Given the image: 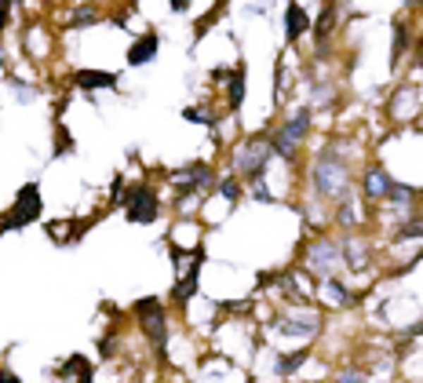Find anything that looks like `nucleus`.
Here are the masks:
<instances>
[{
	"instance_id": "nucleus-23",
	"label": "nucleus",
	"mask_w": 423,
	"mask_h": 383,
	"mask_svg": "<svg viewBox=\"0 0 423 383\" xmlns=\"http://www.w3.org/2000/svg\"><path fill=\"white\" fill-rule=\"evenodd\" d=\"M8 88L15 92V99H18V102H30V99L37 95V88H26V84L18 80V77H8Z\"/></svg>"
},
{
	"instance_id": "nucleus-28",
	"label": "nucleus",
	"mask_w": 423,
	"mask_h": 383,
	"mask_svg": "<svg viewBox=\"0 0 423 383\" xmlns=\"http://www.w3.org/2000/svg\"><path fill=\"white\" fill-rule=\"evenodd\" d=\"M336 383H365V372L362 369H343L340 376H336Z\"/></svg>"
},
{
	"instance_id": "nucleus-11",
	"label": "nucleus",
	"mask_w": 423,
	"mask_h": 383,
	"mask_svg": "<svg viewBox=\"0 0 423 383\" xmlns=\"http://www.w3.org/2000/svg\"><path fill=\"white\" fill-rule=\"evenodd\" d=\"M73 84L84 92H95V88H117V73H106V70H80L73 73Z\"/></svg>"
},
{
	"instance_id": "nucleus-8",
	"label": "nucleus",
	"mask_w": 423,
	"mask_h": 383,
	"mask_svg": "<svg viewBox=\"0 0 423 383\" xmlns=\"http://www.w3.org/2000/svg\"><path fill=\"white\" fill-rule=\"evenodd\" d=\"M172 179H183V183H186V190H204V186L216 183V172H212L208 164L194 161V164H186L183 172H172Z\"/></svg>"
},
{
	"instance_id": "nucleus-10",
	"label": "nucleus",
	"mask_w": 423,
	"mask_h": 383,
	"mask_svg": "<svg viewBox=\"0 0 423 383\" xmlns=\"http://www.w3.org/2000/svg\"><path fill=\"white\" fill-rule=\"evenodd\" d=\"M307 30H310L307 8H300V4H288V8H285V40H288V44H295V40H300Z\"/></svg>"
},
{
	"instance_id": "nucleus-7",
	"label": "nucleus",
	"mask_w": 423,
	"mask_h": 383,
	"mask_svg": "<svg viewBox=\"0 0 423 383\" xmlns=\"http://www.w3.org/2000/svg\"><path fill=\"white\" fill-rule=\"evenodd\" d=\"M343 263V252L336 248L332 241H317L310 252H307V267L314 274H321V278H332V270Z\"/></svg>"
},
{
	"instance_id": "nucleus-5",
	"label": "nucleus",
	"mask_w": 423,
	"mask_h": 383,
	"mask_svg": "<svg viewBox=\"0 0 423 383\" xmlns=\"http://www.w3.org/2000/svg\"><path fill=\"white\" fill-rule=\"evenodd\" d=\"M135 314H139V322H142L146 339H150V344L157 347V354L164 358V344H168V317H164L161 303H157V300H139V303H135Z\"/></svg>"
},
{
	"instance_id": "nucleus-2",
	"label": "nucleus",
	"mask_w": 423,
	"mask_h": 383,
	"mask_svg": "<svg viewBox=\"0 0 423 383\" xmlns=\"http://www.w3.org/2000/svg\"><path fill=\"white\" fill-rule=\"evenodd\" d=\"M307 132H310V106H300L278 132L270 135V150L274 154H281L285 161H295V154H300V142L307 139Z\"/></svg>"
},
{
	"instance_id": "nucleus-27",
	"label": "nucleus",
	"mask_w": 423,
	"mask_h": 383,
	"mask_svg": "<svg viewBox=\"0 0 423 383\" xmlns=\"http://www.w3.org/2000/svg\"><path fill=\"white\" fill-rule=\"evenodd\" d=\"M398 238H423V219H409L398 230Z\"/></svg>"
},
{
	"instance_id": "nucleus-21",
	"label": "nucleus",
	"mask_w": 423,
	"mask_h": 383,
	"mask_svg": "<svg viewBox=\"0 0 423 383\" xmlns=\"http://www.w3.org/2000/svg\"><path fill=\"white\" fill-rule=\"evenodd\" d=\"M409 51V26L405 23H394V55H391V62L398 66L401 62V55Z\"/></svg>"
},
{
	"instance_id": "nucleus-25",
	"label": "nucleus",
	"mask_w": 423,
	"mask_h": 383,
	"mask_svg": "<svg viewBox=\"0 0 423 383\" xmlns=\"http://www.w3.org/2000/svg\"><path fill=\"white\" fill-rule=\"evenodd\" d=\"M219 194H223L230 205H238V197H241V186H238V179H223V183H219Z\"/></svg>"
},
{
	"instance_id": "nucleus-6",
	"label": "nucleus",
	"mask_w": 423,
	"mask_h": 383,
	"mask_svg": "<svg viewBox=\"0 0 423 383\" xmlns=\"http://www.w3.org/2000/svg\"><path fill=\"white\" fill-rule=\"evenodd\" d=\"M157 194L150 186H135L132 194H128V201H124V216H128V223H135V226H146V223H154L157 219Z\"/></svg>"
},
{
	"instance_id": "nucleus-35",
	"label": "nucleus",
	"mask_w": 423,
	"mask_h": 383,
	"mask_svg": "<svg viewBox=\"0 0 423 383\" xmlns=\"http://www.w3.org/2000/svg\"><path fill=\"white\" fill-rule=\"evenodd\" d=\"M419 66H423V48H419Z\"/></svg>"
},
{
	"instance_id": "nucleus-18",
	"label": "nucleus",
	"mask_w": 423,
	"mask_h": 383,
	"mask_svg": "<svg viewBox=\"0 0 423 383\" xmlns=\"http://www.w3.org/2000/svg\"><path fill=\"white\" fill-rule=\"evenodd\" d=\"M387 201H391V205H398V208H405V205H412V201H416V190H412V186H405V183H391V186H387Z\"/></svg>"
},
{
	"instance_id": "nucleus-20",
	"label": "nucleus",
	"mask_w": 423,
	"mask_h": 383,
	"mask_svg": "<svg viewBox=\"0 0 423 383\" xmlns=\"http://www.w3.org/2000/svg\"><path fill=\"white\" fill-rule=\"evenodd\" d=\"M321 292L329 296V300L332 303H340V307H350V300H354V296L340 285V281H336V278H325V285H321Z\"/></svg>"
},
{
	"instance_id": "nucleus-32",
	"label": "nucleus",
	"mask_w": 423,
	"mask_h": 383,
	"mask_svg": "<svg viewBox=\"0 0 423 383\" xmlns=\"http://www.w3.org/2000/svg\"><path fill=\"white\" fill-rule=\"evenodd\" d=\"M110 354H114V336H106L102 339V358H110Z\"/></svg>"
},
{
	"instance_id": "nucleus-30",
	"label": "nucleus",
	"mask_w": 423,
	"mask_h": 383,
	"mask_svg": "<svg viewBox=\"0 0 423 383\" xmlns=\"http://www.w3.org/2000/svg\"><path fill=\"white\" fill-rule=\"evenodd\" d=\"M332 84H317V106H325V102H332Z\"/></svg>"
},
{
	"instance_id": "nucleus-15",
	"label": "nucleus",
	"mask_w": 423,
	"mask_h": 383,
	"mask_svg": "<svg viewBox=\"0 0 423 383\" xmlns=\"http://www.w3.org/2000/svg\"><path fill=\"white\" fill-rule=\"evenodd\" d=\"M343 263H347L350 270H365V267H369V245L347 241V245H343Z\"/></svg>"
},
{
	"instance_id": "nucleus-17",
	"label": "nucleus",
	"mask_w": 423,
	"mask_h": 383,
	"mask_svg": "<svg viewBox=\"0 0 423 383\" xmlns=\"http://www.w3.org/2000/svg\"><path fill=\"white\" fill-rule=\"evenodd\" d=\"M62 376H77V383H92V361L80 358V354H73V358L66 361V369H62Z\"/></svg>"
},
{
	"instance_id": "nucleus-13",
	"label": "nucleus",
	"mask_w": 423,
	"mask_h": 383,
	"mask_svg": "<svg viewBox=\"0 0 423 383\" xmlns=\"http://www.w3.org/2000/svg\"><path fill=\"white\" fill-rule=\"evenodd\" d=\"M201 263H204V252L197 248V252H194V263H190V270H186V278H183V281L176 285V292H172L179 303H186L190 296L197 292V274H201Z\"/></svg>"
},
{
	"instance_id": "nucleus-33",
	"label": "nucleus",
	"mask_w": 423,
	"mask_h": 383,
	"mask_svg": "<svg viewBox=\"0 0 423 383\" xmlns=\"http://www.w3.org/2000/svg\"><path fill=\"white\" fill-rule=\"evenodd\" d=\"M256 201H263V205L270 201V194H266V186H263V183H256Z\"/></svg>"
},
{
	"instance_id": "nucleus-3",
	"label": "nucleus",
	"mask_w": 423,
	"mask_h": 383,
	"mask_svg": "<svg viewBox=\"0 0 423 383\" xmlns=\"http://www.w3.org/2000/svg\"><path fill=\"white\" fill-rule=\"evenodd\" d=\"M270 139H245L238 146V154H234V172L241 179H252V183H259L263 172H266V164H270Z\"/></svg>"
},
{
	"instance_id": "nucleus-14",
	"label": "nucleus",
	"mask_w": 423,
	"mask_h": 383,
	"mask_svg": "<svg viewBox=\"0 0 423 383\" xmlns=\"http://www.w3.org/2000/svg\"><path fill=\"white\" fill-rule=\"evenodd\" d=\"M281 329H285L288 336H314L317 329H321V317H317V314H307V317H285Z\"/></svg>"
},
{
	"instance_id": "nucleus-16",
	"label": "nucleus",
	"mask_w": 423,
	"mask_h": 383,
	"mask_svg": "<svg viewBox=\"0 0 423 383\" xmlns=\"http://www.w3.org/2000/svg\"><path fill=\"white\" fill-rule=\"evenodd\" d=\"M226 99H230V110H241V102H245V66H238L234 73L226 77Z\"/></svg>"
},
{
	"instance_id": "nucleus-12",
	"label": "nucleus",
	"mask_w": 423,
	"mask_h": 383,
	"mask_svg": "<svg viewBox=\"0 0 423 383\" xmlns=\"http://www.w3.org/2000/svg\"><path fill=\"white\" fill-rule=\"evenodd\" d=\"M394 179L387 176V168L384 164H369V172H365V197H387V186H391Z\"/></svg>"
},
{
	"instance_id": "nucleus-9",
	"label": "nucleus",
	"mask_w": 423,
	"mask_h": 383,
	"mask_svg": "<svg viewBox=\"0 0 423 383\" xmlns=\"http://www.w3.org/2000/svg\"><path fill=\"white\" fill-rule=\"evenodd\" d=\"M157 48H161V37H157V33L139 37L135 44H132V51H128V66H146V62H154V59H157Z\"/></svg>"
},
{
	"instance_id": "nucleus-31",
	"label": "nucleus",
	"mask_w": 423,
	"mask_h": 383,
	"mask_svg": "<svg viewBox=\"0 0 423 383\" xmlns=\"http://www.w3.org/2000/svg\"><path fill=\"white\" fill-rule=\"evenodd\" d=\"M0 383H23V379H18L11 369H0Z\"/></svg>"
},
{
	"instance_id": "nucleus-4",
	"label": "nucleus",
	"mask_w": 423,
	"mask_h": 383,
	"mask_svg": "<svg viewBox=\"0 0 423 383\" xmlns=\"http://www.w3.org/2000/svg\"><path fill=\"white\" fill-rule=\"evenodd\" d=\"M37 219H40V186L26 183L15 194V205L8 208V216H4V223H0V230H23V226H30Z\"/></svg>"
},
{
	"instance_id": "nucleus-29",
	"label": "nucleus",
	"mask_w": 423,
	"mask_h": 383,
	"mask_svg": "<svg viewBox=\"0 0 423 383\" xmlns=\"http://www.w3.org/2000/svg\"><path fill=\"white\" fill-rule=\"evenodd\" d=\"M340 226H354V205L350 201L340 205Z\"/></svg>"
},
{
	"instance_id": "nucleus-19",
	"label": "nucleus",
	"mask_w": 423,
	"mask_h": 383,
	"mask_svg": "<svg viewBox=\"0 0 423 383\" xmlns=\"http://www.w3.org/2000/svg\"><path fill=\"white\" fill-rule=\"evenodd\" d=\"M332 26H336V8H332V4H325V8H321V18H317V26H314L317 44H325V37L332 33Z\"/></svg>"
},
{
	"instance_id": "nucleus-1",
	"label": "nucleus",
	"mask_w": 423,
	"mask_h": 383,
	"mask_svg": "<svg viewBox=\"0 0 423 383\" xmlns=\"http://www.w3.org/2000/svg\"><path fill=\"white\" fill-rule=\"evenodd\" d=\"M314 190L329 201H350V168L347 161L336 154V150H325L314 164Z\"/></svg>"
},
{
	"instance_id": "nucleus-26",
	"label": "nucleus",
	"mask_w": 423,
	"mask_h": 383,
	"mask_svg": "<svg viewBox=\"0 0 423 383\" xmlns=\"http://www.w3.org/2000/svg\"><path fill=\"white\" fill-rule=\"evenodd\" d=\"M183 121H194V124H216V114H208V110H183Z\"/></svg>"
},
{
	"instance_id": "nucleus-24",
	"label": "nucleus",
	"mask_w": 423,
	"mask_h": 383,
	"mask_svg": "<svg viewBox=\"0 0 423 383\" xmlns=\"http://www.w3.org/2000/svg\"><path fill=\"white\" fill-rule=\"evenodd\" d=\"M92 23H99V15L92 8H77L73 18H70V26H92Z\"/></svg>"
},
{
	"instance_id": "nucleus-22",
	"label": "nucleus",
	"mask_w": 423,
	"mask_h": 383,
	"mask_svg": "<svg viewBox=\"0 0 423 383\" xmlns=\"http://www.w3.org/2000/svg\"><path fill=\"white\" fill-rule=\"evenodd\" d=\"M307 361V351H292V354H281L278 358V376H292Z\"/></svg>"
},
{
	"instance_id": "nucleus-34",
	"label": "nucleus",
	"mask_w": 423,
	"mask_h": 383,
	"mask_svg": "<svg viewBox=\"0 0 423 383\" xmlns=\"http://www.w3.org/2000/svg\"><path fill=\"white\" fill-rule=\"evenodd\" d=\"M4 23H8V4H0V30H4Z\"/></svg>"
}]
</instances>
